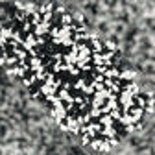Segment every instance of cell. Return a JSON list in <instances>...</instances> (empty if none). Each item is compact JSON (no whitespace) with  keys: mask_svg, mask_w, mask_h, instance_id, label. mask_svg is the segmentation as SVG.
I'll return each instance as SVG.
<instances>
[{"mask_svg":"<svg viewBox=\"0 0 155 155\" xmlns=\"http://www.w3.org/2000/svg\"><path fill=\"white\" fill-rule=\"evenodd\" d=\"M126 113L131 116V120H133V122H139V120L142 118V114H144V109H142V107H137V105H131Z\"/></svg>","mask_w":155,"mask_h":155,"instance_id":"cell-2","label":"cell"},{"mask_svg":"<svg viewBox=\"0 0 155 155\" xmlns=\"http://www.w3.org/2000/svg\"><path fill=\"white\" fill-rule=\"evenodd\" d=\"M104 50H109V52H118V45H116L113 39H107L104 43Z\"/></svg>","mask_w":155,"mask_h":155,"instance_id":"cell-7","label":"cell"},{"mask_svg":"<svg viewBox=\"0 0 155 155\" xmlns=\"http://www.w3.org/2000/svg\"><path fill=\"white\" fill-rule=\"evenodd\" d=\"M35 81H37V76H35V72H33V70H28V72H26V76L22 78V83H24L26 87H31Z\"/></svg>","mask_w":155,"mask_h":155,"instance_id":"cell-5","label":"cell"},{"mask_svg":"<svg viewBox=\"0 0 155 155\" xmlns=\"http://www.w3.org/2000/svg\"><path fill=\"white\" fill-rule=\"evenodd\" d=\"M91 140H92V135H91V133H87V131L81 133V144H83V146H89Z\"/></svg>","mask_w":155,"mask_h":155,"instance_id":"cell-8","label":"cell"},{"mask_svg":"<svg viewBox=\"0 0 155 155\" xmlns=\"http://www.w3.org/2000/svg\"><path fill=\"white\" fill-rule=\"evenodd\" d=\"M133 78H137L135 70H120V74H118V80H122V81H133Z\"/></svg>","mask_w":155,"mask_h":155,"instance_id":"cell-4","label":"cell"},{"mask_svg":"<svg viewBox=\"0 0 155 155\" xmlns=\"http://www.w3.org/2000/svg\"><path fill=\"white\" fill-rule=\"evenodd\" d=\"M98 122H100L102 126H114V122H116V120L113 118L109 113H107V114H100V116H98Z\"/></svg>","mask_w":155,"mask_h":155,"instance_id":"cell-6","label":"cell"},{"mask_svg":"<svg viewBox=\"0 0 155 155\" xmlns=\"http://www.w3.org/2000/svg\"><path fill=\"white\" fill-rule=\"evenodd\" d=\"M67 114H68V109H67V105H65V102H59V104H54V107H52V111H50V116L59 124V122H63L65 118H67Z\"/></svg>","mask_w":155,"mask_h":155,"instance_id":"cell-1","label":"cell"},{"mask_svg":"<svg viewBox=\"0 0 155 155\" xmlns=\"http://www.w3.org/2000/svg\"><path fill=\"white\" fill-rule=\"evenodd\" d=\"M89 46H91L92 54H102V52H104V43L100 41V39H91V41H89Z\"/></svg>","mask_w":155,"mask_h":155,"instance_id":"cell-3","label":"cell"}]
</instances>
